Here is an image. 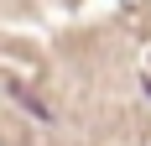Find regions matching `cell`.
I'll return each instance as SVG.
<instances>
[{
	"label": "cell",
	"instance_id": "1",
	"mask_svg": "<svg viewBox=\"0 0 151 146\" xmlns=\"http://www.w3.org/2000/svg\"><path fill=\"white\" fill-rule=\"evenodd\" d=\"M5 89H11V99L21 104V110H26L31 120H52V104H47V99H37V94H31L26 84H16V78H5Z\"/></svg>",
	"mask_w": 151,
	"mask_h": 146
}]
</instances>
